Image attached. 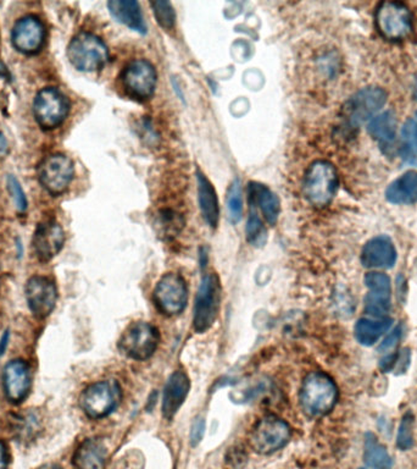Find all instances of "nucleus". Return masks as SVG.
I'll return each instance as SVG.
<instances>
[{"mask_svg":"<svg viewBox=\"0 0 417 469\" xmlns=\"http://www.w3.org/2000/svg\"><path fill=\"white\" fill-rule=\"evenodd\" d=\"M400 337H402V328L398 327L382 341L379 351L383 352V354H391L398 345Z\"/></svg>","mask_w":417,"mask_h":469,"instance_id":"36","label":"nucleus"},{"mask_svg":"<svg viewBox=\"0 0 417 469\" xmlns=\"http://www.w3.org/2000/svg\"><path fill=\"white\" fill-rule=\"evenodd\" d=\"M369 132L378 141L383 149H392L396 136V117L392 112H386L373 117L369 124Z\"/></svg>","mask_w":417,"mask_h":469,"instance_id":"26","label":"nucleus"},{"mask_svg":"<svg viewBox=\"0 0 417 469\" xmlns=\"http://www.w3.org/2000/svg\"><path fill=\"white\" fill-rule=\"evenodd\" d=\"M107 450L99 439H87L80 445L73 456L76 469H102L106 464Z\"/></svg>","mask_w":417,"mask_h":469,"instance_id":"21","label":"nucleus"},{"mask_svg":"<svg viewBox=\"0 0 417 469\" xmlns=\"http://www.w3.org/2000/svg\"><path fill=\"white\" fill-rule=\"evenodd\" d=\"M249 194H251V200L254 204L260 207L265 219L270 226H275L280 214V202L275 193H272L268 187L261 185V183H251L249 186Z\"/></svg>","mask_w":417,"mask_h":469,"instance_id":"27","label":"nucleus"},{"mask_svg":"<svg viewBox=\"0 0 417 469\" xmlns=\"http://www.w3.org/2000/svg\"><path fill=\"white\" fill-rule=\"evenodd\" d=\"M369 293L365 297V311L372 318H386L391 310V279L383 273L372 271L365 277Z\"/></svg>","mask_w":417,"mask_h":469,"instance_id":"15","label":"nucleus"},{"mask_svg":"<svg viewBox=\"0 0 417 469\" xmlns=\"http://www.w3.org/2000/svg\"><path fill=\"white\" fill-rule=\"evenodd\" d=\"M16 431H18L19 437L29 438L30 435L38 431V420L35 414H27L19 415L16 420Z\"/></svg>","mask_w":417,"mask_h":469,"instance_id":"34","label":"nucleus"},{"mask_svg":"<svg viewBox=\"0 0 417 469\" xmlns=\"http://www.w3.org/2000/svg\"><path fill=\"white\" fill-rule=\"evenodd\" d=\"M9 331H5V333L3 334L2 338H0V357L4 356L5 354L6 348L9 346Z\"/></svg>","mask_w":417,"mask_h":469,"instance_id":"39","label":"nucleus"},{"mask_svg":"<svg viewBox=\"0 0 417 469\" xmlns=\"http://www.w3.org/2000/svg\"><path fill=\"white\" fill-rule=\"evenodd\" d=\"M110 14L127 28L140 33L147 32L140 6L134 0H111L107 3Z\"/></svg>","mask_w":417,"mask_h":469,"instance_id":"22","label":"nucleus"},{"mask_svg":"<svg viewBox=\"0 0 417 469\" xmlns=\"http://www.w3.org/2000/svg\"><path fill=\"white\" fill-rule=\"evenodd\" d=\"M153 298L157 310L165 316L174 317L183 313L188 301L186 281L180 274H165L157 281Z\"/></svg>","mask_w":417,"mask_h":469,"instance_id":"10","label":"nucleus"},{"mask_svg":"<svg viewBox=\"0 0 417 469\" xmlns=\"http://www.w3.org/2000/svg\"><path fill=\"white\" fill-rule=\"evenodd\" d=\"M403 137H404L405 158L413 159V152H417V113L413 119L406 124L404 130H403Z\"/></svg>","mask_w":417,"mask_h":469,"instance_id":"32","label":"nucleus"},{"mask_svg":"<svg viewBox=\"0 0 417 469\" xmlns=\"http://www.w3.org/2000/svg\"><path fill=\"white\" fill-rule=\"evenodd\" d=\"M3 387L6 398L13 405L21 404L31 388V371L22 360L9 362L3 371Z\"/></svg>","mask_w":417,"mask_h":469,"instance_id":"16","label":"nucleus"},{"mask_svg":"<svg viewBox=\"0 0 417 469\" xmlns=\"http://www.w3.org/2000/svg\"><path fill=\"white\" fill-rule=\"evenodd\" d=\"M387 102V93L379 87H368L355 93L342 110L346 129L355 130L371 119Z\"/></svg>","mask_w":417,"mask_h":469,"instance_id":"5","label":"nucleus"},{"mask_svg":"<svg viewBox=\"0 0 417 469\" xmlns=\"http://www.w3.org/2000/svg\"><path fill=\"white\" fill-rule=\"evenodd\" d=\"M205 433V421L201 417H198L196 421L191 424V442L193 447H197L198 444L203 439Z\"/></svg>","mask_w":417,"mask_h":469,"instance_id":"37","label":"nucleus"},{"mask_svg":"<svg viewBox=\"0 0 417 469\" xmlns=\"http://www.w3.org/2000/svg\"><path fill=\"white\" fill-rule=\"evenodd\" d=\"M67 56L80 72H92L106 65L109 59V50L99 37L82 32L73 37L70 42Z\"/></svg>","mask_w":417,"mask_h":469,"instance_id":"3","label":"nucleus"},{"mask_svg":"<svg viewBox=\"0 0 417 469\" xmlns=\"http://www.w3.org/2000/svg\"><path fill=\"white\" fill-rule=\"evenodd\" d=\"M392 320L386 318H362L355 325V337L364 346L378 343L391 328Z\"/></svg>","mask_w":417,"mask_h":469,"instance_id":"25","label":"nucleus"},{"mask_svg":"<svg viewBox=\"0 0 417 469\" xmlns=\"http://www.w3.org/2000/svg\"><path fill=\"white\" fill-rule=\"evenodd\" d=\"M396 262V250L393 241L387 236L373 237L365 244L362 252V263L366 268L388 269Z\"/></svg>","mask_w":417,"mask_h":469,"instance_id":"19","label":"nucleus"},{"mask_svg":"<svg viewBox=\"0 0 417 469\" xmlns=\"http://www.w3.org/2000/svg\"><path fill=\"white\" fill-rule=\"evenodd\" d=\"M228 217L232 223H238L243 216V197H242L241 181L234 180L227 192Z\"/></svg>","mask_w":417,"mask_h":469,"instance_id":"29","label":"nucleus"},{"mask_svg":"<svg viewBox=\"0 0 417 469\" xmlns=\"http://www.w3.org/2000/svg\"><path fill=\"white\" fill-rule=\"evenodd\" d=\"M413 425H415V417L412 412H406L400 422L398 435H396V447L400 450H410L413 447Z\"/></svg>","mask_w":417,"mask_h":469,"instance_id":"30","label":"nucleus"},{"mask_svg":"<svg viewBox=\"0 0 417 469\" xmlns=\"http://www.w3.org/2000/svg\"><path fill=\"white\" fill-rule=\"evenodd\" d=\"M72 160L64 154H54L40 163L38 179L49 193L58 196L65 192L73 179Z\"/></svg>","mask_w":417,"mask_h":469,"instance_id":"13","label":"nucleus"},{"mask_svg":"<svg viewBox=\"0 0 417 469\" xmlns=\"http://www.w3.org/2000/svg\"><path fill=\"white\" fill-rule=\"evenodd\" d=\"M364 460L371 469H391L393 460L385 445H382L375 434L365 435Z\"/></svg>","mask_w":417,"mask_h":469,"instance_id":"28","label":"nucleus"},{"mask_svg":"<svg viewBox=\"0 0 417 469\" xmlns=\"http://www.w3.org/2000/svg\"><path fill=\"white\" fill-rule=\"evenodd\" d=\"M338 189V174L336 167L326 160L312 163L305 174V199L311 206L322 208L331 203Z\"/></svg>","mask_w":417,"mask_h":469,"instance_id":"2","label":"nucleus"},{"mask_svg":"<svg viewBox=\"0 0 417 469\" xmlns=\"http://www.w3.org/2000/svg\"><path fill=\"white\" fill-rule=\"evenodd\" d=\"M151 8L154 10V14L157 22L161 28L170 30L174 28V21H176V14H174V10L171 3L169 2H153L151 3Z\"/></svg>","mask_w":417,"mask_h":469,"instance_id":"31","label":"nucleus"},{"mask_svg":"<svg viewBox=\"0 0 417 469\" xmlns=\"http://www.w3.org/2000/svg\"><path fill=\"white\" fill-rule=\"evenodd\" d=\"M379 32L389 41H402L413 31V16L402 3H382L376 10Z\"/></svg>","mask_w":417,"mask_h":469,"instance_id":"9","label":"nucleus"},{"mask_svg":"<svg viewBox=\"0 0 417 469\" xmlns=\"http://www.w3.org/2000/svg\"><path fill=\"white\" fill-rule=\"evenodd\" d=\"M9 455L4 442L0 441V469H8Z\"/></svg>","mask_w":417,"mask_h":469,"instance_id":"38","label":"nucleus"},{"mask_svg":"<svg viewBox=\"0 0 417 469\" xmlns=\"http://www.w3.org/2000/svg\"><path fill=\"white\" fill-rule=\"evenodd\" d=\"M26 300L33 316L47 318L55 308L58 290L55 284L46 277H33L27 281Z\"/></svg>","mask_w":417,"mask_h":469,"instance_id":"14","label":"nucleus"},{"mask_svg":"<svg viewBox=\"0 0 417 469\" xmlns=\"http://www.w3.org/2000/svg\"><path fill=\"white\" fill-rule=\"evenodd\" d=\"M121 401V388L115 380L98 381L85 388L80 406L92 420H100L115 411Z\"/></svg>","mask_w":417,"mask_h":469,"instance_id":"7","label":"nucleus"},{"mask_svg":"<svg viewBox=\"0 0 417 469\" xmlns=\"http://www.w3.org/2000/svg\"><path fill=\"white\" fill-rule=\"evenodd\" d=\"M388 202L413 204L417 202V172H409L393 181L386 191Z\"/></svg>","mask_w":417,"mask_h":469,"instance_id":"24","label":"nucleus"},{"mask_svg":"<svg viewBox=\"0 0 417 469\" xmlns=\"http://www.w3.org/2000/svg\"><path fill=\"white\" fill-rule=\"evenodd\" d=\"M159 343L160 334L153 324L136 321L123 331L119 348L131 360L146 361L153 356Z\"/></svg>","mask_w":417,"mask_h":469,"instance_id":"6","label":"nucleus"},{"mask_svg":"<svg viewBox=\"0 0 417 469\" xmlns=\"http://www.w3.org/2000/svg\"><path fill=\"white\" fill-rule=\"evenodd\" d=\"M413 96H415L417 98V80H416L415 86H413Z\"/></svg>","mask_w":417,"mask_h":469,"instance_id":"41","label":"nucleus"},{"mask_svg":"<svg viewBox=\"0 0 417 469\" xmlns=\"http://www.w3.org/2000/svg\"><path fill=\"white\" fill-rule=\"evenodd\" d=\"M121 81L132 98L149 99L157 87V70L148 60H134L123 70Z\"/></svg>","mask_w":417,"mask_h":469,"instance_id":"11","label":"nucleus"},{"mask_svg":"<svg viewBox=\"0 0 417 469\" xmlns=\"http://www.w3.org/2000/svg\"><path fill=\"white\" fill-rule=\"evenodd\" d=\"M197 183L198 200H200L201 216H203L204 220L207 221L208 226L217 227L218 217H220L217 192H215L210 181L205 177L200 170H197Z\"/></svg>","mask_w":417,"mask_h":469,"instance_id":"23","label":"nucleus"},{"mask_svg":"<svg viewBox=\"0 0 417 469\" xmlns=\"http://www.w3.org/2000/svg\"><path fill=\"white\" fill-rule=\"evenodd\" d=\"M65 234L62 226L54 221H46L37 227L33 236V249L37 258L42 262H48L63 249Z\"/></svg>","mask_w":417,"mask_h":469,"instance_id":"18","label":"nucleus"},{"mask_svg":"<svg viewBox=\"0 0 417 469\" xmlns=\"http://www.w3.org/2000/svg\"><path fill=\"white\" fill-rule=\"evenodd\" d=\"M46 30L36 16H26L16 22L13 30V43L20 52L32 55L45 43Z\"/></svg>","mask_w":417,"mask_h":469,"instance_id":"17","label":"nucleus"},{"mask_svg":"<svg viewBox=\"0 0 417 469\" xmlns=\"http://www.w3.org/2000/svg\"><path fill=\"white\" fill-rule=\"evenodd\" d=\"M33 112L37 123L43 129H54L66 119L69 114V102L59 90L49 87L40 90L36 96Z\"/></svg>","mask_w":417,"mask_h":469,"instance_id":"12","label":"nucleus"},{"mask_svg":"<svg viewBox=\"0 0 417 469\" xmlns=\"http://www.w3.org/2000/svg\"><path fill=\"white\" fill-rule=\"evenodd\" d=\"M191 380L183 371H176L167 380L164 388L163 414L166 420H173L190 394Z\"/></svg>","mask_w":417,"mask_h":469,"instance_id":"20","label":"nucleus"},{"mask_svg":"<svg viewBox=\"0 0 417 469\" xmlns=\"http://www.w3.org/2000/svg\"><path fill=\"white\" fill-rule=\"evenodd\" d=\"M299 400L302 411L309 417H324L337 404V385L329 375L322 371H312L302 381Z\"/></svg>","mask_w":417,"mask_h":469,"instance_id":"1","label":"nucleus"},{"mask_svg":"<svg viewBox=\"0 0 417 469\" xmlns=\"http://www.w3.org/2000/svg\"><path fill=\"white\" fill-rule=\"evenodd\" d=\"M264 226L258 213L255 212L254 207L251 206V216H249L248 226H247V240L249 243H253L257 246L258 243H261V239H264Z\"/></svg>","mask_w":417,"mask_h":469,"instance_id":"33","label":"nucleus"},{"mask_svg":"<svg viewBox=\"0 0 417 469\" xmlns=\"http://www.w3.org/2000/svg\"><path fill=\"white\" fill-rule=\"evenodd\" d=\"M8 190L10 194H12L16 208H18L20 212H25L27 208L25 192H23L21 186H20L19 181L13 176L8 177Z\"/></svg>","mask_w":417,"mask_h":469,"instance_id":"35","label":"nucleus"},{"mask_svg":"<svg viewBox=\"0 0 417 469\" xmlns=\"http://www.w3.org/2000/svg\"><path fill=\"white\" fill-rule=\"evenodd\" d=\"M221 284L215 273L201 280L193 311V327L197 333H205L215 324L220 311Z\"/></svg>","mask_w":417,"mask_h":469,"instance_id":"4","label":"nucleus"},{"mask_svg":"<svg viewBox=\"0 0 417 469\" xmlns=\"http://www.w3.org/2000/svg\"><path fill=\"white\" fill-rule=\"evenodd\" d=\"M37 469H63V468L59 467V465L50 464V465H42V467H39Z\"/></svg>","mask_w":417,"mask_h":469,"instance_id":"40","label":"nucleus"},{"mask_svg":"<svg viewBox=\"0 0 417 469\" xmlns=\"http://www.w3.org/2000/svg\"><path fill=\"white\" fill-rule=\"evenodd\" d=\"M291 437V427L284 420L267 415L251 431V445L258 454L271 455L284 448Z\"/></svg>","mask_w":417,"mask_h":469,"instance_id":"8","label":"nucleus"}]
</instances>
